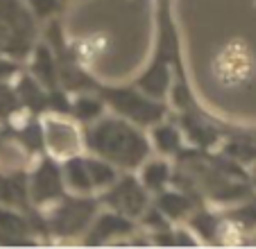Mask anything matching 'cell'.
Here are the masks:
<instances>
[{
	"mask_svg": "<svg viewBox=\"0 0 256 249\" xmlns=\"http://www.w3.org/2000/svg\"><path fill=\"white\" fill-rule=\"evenodd\" d=\"M30 75L34 80L44 84L48 91H54L59 86V66H57V57H54L52 48L48 44L36 41L34 50L30 52Z\"/></svg>",
	"mask_w": 256,
	"mask_h": 249,
	"instance_id": "cell-9",
	"label": "cell"
},
{
	"mask_svg": "<svg viewBox=\"0 0 256 249\" xmlns=\"http://www.w3.org/2000/svg\"><path fill=\"white\" fill-rule=\"evenodd\" d=\"M0 204L14 206L30 211V190H28V174L23 170L14 172H0Z\"/></svg>",
	"mask_w": 256,
	"mask_h": 249,
	"instance_id": "cell-10",
	"label": "cell"
},
{
	"mask_svg": "<svg viewBox=\"0 0 256 249\" xmlns=\"http://www.w3.org/2000/svg\"><path fill=\"white\" fill-rule=\"evenodd\" d=\"M104 100L96 91H82L70 100V116L82 124H91L104 116Z\"/></svg>",
	"mask_w": 256,
	"mask_h": 249,
	"instance_id": "cell-14",
	"label": "cell"
},
{
	"mask_svg": "<svg viewBox=\"0 0 256 249\" xmlns=\"http://www.w3.org/2000/svg\"><path fill=\"white\" fill-rule=\"evenodd\" d=\"M44 143L52 158H70L80 154L82 150V138L72 122H68L62 114L44 118Z\"/></svg>",
	"mask_w": 256,
	"mask_h": 249,
	"instance_id": "cell-7",
	"label": "cell"
},
{
	"mask_svg": "<svg viewBox=\"0 0 256 249\" xmlns=\"http://www.w3.org/2000/svg\"><path fill=\"white\" fill-rule=\"evenodd\" d=\"M16 140L20 148L28 152H41L46 148L44 143V124L39 118H30L25 124H20V130L16 132Z\"/></svg>",
	"mask_w": 256,
	"mask_h": 249,
	"instance_id": "cell-18",
	"label": "cell"
},
{
	"mask_svg": "<svg viewBox=\"0 0 256 249\" xmlns=\"http://www.w3.org/2000/svg\"><path fill=\"white\" fill-rule=\"evenodd\" d=\"M100 200L91 195H64L54 202V208L46 218V229L57 238H72L84 236L98 216Z\"/></svg>",
	"mask_w": 256,
	"mask_h": 249,
	"instance_id": "cell-4",
	"label": "cell"
},
{
	"mask_svg": "<svg viewBox=\"0 0 256 249\" xmlns=\"http://www.w3.org/2000/svg\"><path fill=\"white\" fill-rule=\"evenodd\" d=\"M20 109L23 106H20V100L16 96V88L12 84H7V82H0V120L12 118Z\"/></svg>",
	"mask_w": 256,
	"mask_h": 249,
	"instance_id": "cell-19",
	"label": "cell"
},
{
	"mask_svg": "<svg viewBox=\"0 0 256 249\" xmlns=\"http://www.w3.org/2000/svg\"><path fill=\"white\" fill-rule=\"evenodd\" d=\"M62 174H64V184H66V190H72L78 195H93V179L88 172L86 166V156H75L66 158L62 166Z\"/></svg>",
	"mask_w": 256,
	"mask_h": 249,
	"instance_id": "cell-12",
	"label": "cell"
},
{
	"mask_svg": "<svg viewBox=\"0 0 256 249\" xmlns=\"http://www.w3.org/2000/svg\"><path fill=\"white\" fill-rule=\"evenodd\" d=\"M152 143L166 156L182 154V150H184V132H179L172 122L161 120V122L154 124V130H152Z\"/></svg>",
	"mask_w": 256,
	"mask_h": 249,
	"instance_id": "cell-16",
	"label": "cell"
},
{
	"mask_svg": "<svg viewBox=\"0 0 256 249\" xmlns=\"http://www.w3.org/2000/svg\"><path fill=\"white\" fill-rule=\"evenodd\" d=\"M25 5L36 16V20H48L57 16L59 7H62V0H25Z\"/></svg>",
	"mask_w": 256,
	"mask_h": 249,
	"instance_id": "cell-20",
	"label": "cell"
},
{
	"mask_svg": "<svg viewBox=\"0 0 256 249\" xmlns=\"http://www.w3.org/2000/svg\"><path fill=\"white\" fill-rule=\"evenodd\" d=\"M84 143L91 154L122 170L140 168V163L152 154L150 138L140 132L138 124L120 116H102L96 122L86 124Z\"/></svg>",
	"mask_w": 256,
	"mask_h": 249,
	"instance_id": "cell-1",
	"label": "cell"
},
{
	"mask_svg": "<svg viewBox=\"0 0 256 249\" xmlns=\"http://www.w3.org/2000/svg\"><path fill=\"white\" fill-rule=\"evenodd\" d=\"M100 202L109 206L112 211L136 220V218H143L145 208L150 206V192L145 190V186L140 184L138 177L122 174L109 188H104Z\"/></svg>",
	"mask_w": 256,
	"mask_h": 249,
	"instance_id": "cell-5",
	"label": "cell"
},
{
	"mask_svg": "<svg viewBox=\"0 0 256 249\" xmlns=\"http://www.w3.org/2000/svg\"><path fill=\"white\" fill-rule=\"evenodd\" d=\"M86 166H88V172H91L93 188H96V190H104V188H109L118 179L116 166H112L109 161L96 156V154H93V156H86Z\"/></svg>",
	"mask_w": 256,
	"mask_h": 249,
	"instance_id": "cell-17",
	"label": "cell"
},
{
	"mask_svg": "<svg viewBox=\"0 0 256 249\" xmlns=\"http://www.w3.org/2000/svg\"><path fill=\"white\" fill-rule=\"evenodd\" d=\"M93 91L104 100V104H109L116 116L130 120V122L138 124V127H148V124H156L161 120H166V104L161 100L145 96L143 91H138L136 86H100L96 82Z\"/></svg>",
	"mask_w": 256,
	"mask_h": 249,
	"instance_id": "cell-3",
	"label": "cell"
},
{
	"mask_svg": "<svg viewBox=\"0 0 256 249\" xmlns=\"http://www.w3.org/2000/svg\"><path fill=\"white\" fill-rule=\"evenodd\" d=\"M134 231V220L122 213L109 211L102 213V216H96V220L91 222L88 231L84 234V244H104L109 240H116L120 236H130Z\"/></svg>",
	"mask_w": 256,
	"mask_h": 249,
	"instance_id": "cell-8",
	"label": "cell"
},
{
	"mask_svg": "<svg viewBox=\"0 0 256 249\" xmlns=\"http://www.w3.org/2000/svg\"><path fill=\"white\" fill-rule=\"evenodd\" d=\"M28 190H30V202L36 206L62 200L66 195L62 166L52 156H44L36 163V168L32 170V174L28 177Z\"/></svg>",
	"mask_w": 256,
	"mask_h": 249,
	"instance_id": "cell-6",
	"label": "cell"
},
{
	"mask_svg": "<svg viewBox=\"0 0 256 249\" xmlns=\"http://www.w3.org/2000/svg\"><path fill=\"white\" fill-rule=\"evenodd\" d=\"M62 2H66V0H62Z\"/></svg>",
	"mask_w": 256,
	"mask_h": 249,
	"instance_id": "cell-22",
	"label": "cell"
},
{
	"mask_svg": "<svg viewBox=\"0 0 256 249\" xmlns=\"http://www.w3.org/2000/svg\"><path fill=\"white\" fill-rule=\"evenodd\" d=\"M156 208L168 220H184L190 211H195V200L188 192L166 190L164 188L161 192H156Z\"/></svg>",
	"mask_w": 256,
	"mask_h": 249,
	"instance_id": "cell-13",
	"label": "cell"
},
{
	"mask_svg": "<svg viewBox=\"0 0 256 249\" xmlns=\"http://www.w3.org/2000/svg\"><path fill=\"white\" fill-rule=\"evenodd\" d=\"M16 96L20 100V106L28 111H32L34 116L44 114V111H50V91L34 80L30 72H20V80L16 84Z\"/></svg>",
	"mask_w": 256,
	"mask_h": 249,
	"instance_id": "cell-11",
	"label": "cell"
},
{
	"mask_svg": "<svg viewBox=\"0 0 256 249\" xmlns=\"http://www.w3.org/2000/svg\"><path fill=\"white\" fill-rule=\"evenodd\" d=\"M16 75H20V64L16 59L0 57V82H10Z\"/></svg>",
	"mask_w": 256,
	"mask_h": 249,
	"instance_id": "cell-21",
	"label": "cell"
},
{
	"mask_svg": "<svg viewBox=\"0 0 256 249\" xmlns=\"http://www.w3.org/2000/svg\"><path fill=\"white\" fill-rule=\"evenodd\" d=\"M39 41V20L25 0H0V57L25 62Z\"/></svg>",
	"mask_w": 256,
	"mask_h": 249,
	"instance_id": "cell-2",
	"label": "cell"
},
{
	"mask_svg": "<svg viewBox=\"0 0 256 249\" xmlns=\"http://www.w3.org/2000/svg\"><path fill=\"white\" fill-rule=\"evenodd\" d=\"M140 184L145 186V190L148 192H161L166 186H168V182L172 179V168H170V163L161 161V158H156V161H143L140 163Z\"/></svg>",
	"mask_w": 256,
	"mask_h": 249,
	"instance_id": "cell-15",
	"label": "cell"
}]
</instances>
